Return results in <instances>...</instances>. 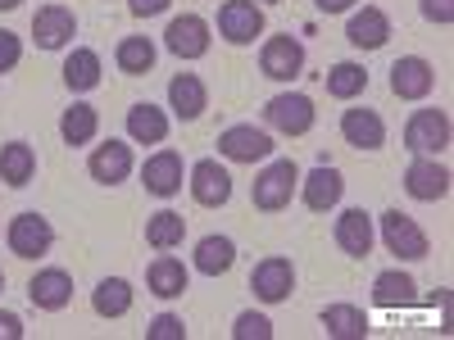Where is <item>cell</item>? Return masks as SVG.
Listing matches in <instances>:
<instances>
[{"instance_id":"obj_1","label":"cell","mask_w":454,"mask_h":340,"mask_svg":"<svg viewBox=\"0 0 454 340\" xmlns=\"http://www.w3.org/2000/svg\"><path fill=\"white\" fill-rule=\"evenodd\" d=\"M295 186H300V168H295L291 159H273L269 168H263V173L254 177L250 200H254V209H263V213H278V209H286V205H291Z\"/></svg>"},{"instance_id":"obj_20","label":"cell","mask_w":454,"mask_h":340,"mask_svg":"<svg viewBox=\"0 0 454 340\" xmlns=\"http://www.w3.org/2000/svg\"><path fill=\"white\" fill-rule=\"evenodd\" d=\"M332 236H336V245L346 250L350 259H368V254H372V241H377L372 218H368L364 209H346V213H340L336 227H332Z\"/></svg>"},{"instance_id":"obj_16","label":"cell","mask_w":454,"mask_h":340,"mask_svg":"<svg viewBox=\"0 0 454 340\" xmlns=\"http://www.w3.org/2000/svg\"><path fill=\"white\" fill-rule=\"evenodd\" d=\"M340 136L355 150H382L387 145V123L377 109H346L340 113Z\"/></svg>"},{"instance_id":"obj_22","label":"cell","mask_w":454,"mask_h":340,"mask_svg":"<svg viewBox=\"0 0 454 340\" xmlns=\"http://www.w3.org/2000/svg\"><path fill=\"white\" fill-rule=\"evenodd\" d=\"M300 191H305V205L314 213H327V209L340 205V196H346V182H340V173L332 164H318L305 182H300Z\"/></svg>"},{"instance_id":"obj_23","label":"cell","mask_w":454,"mask_h":340,"mask_svg":"<svg viewBox=\"0 0 454 340\" xmlns=\"http://www.w3.org/2000/svg\"><path fill=\"white\" fill-rule=\"evenodd\" d=\"M186 282H192V273H186V263L173 259V254H160L155 263H150V273H145L150 295H160V299H182Z\"/></svg>"},{"instance_id":"obj_26","label":"cell","mask_w":454,"mask_h":340,"mask_svg":"<svg viewBox=\"0 0 454 340\" xmlns=\"http://www.w3.org/2000/svg\"><path fill=\"white\" fill-rule=\"evenodd\" d=\"M419 290V282H413L409 273H400V268H391V273H377V282H372V305H382V309H404V305H413V295Z\"/></svg>"},{"instance_id":"obj_24","label":"cell","mask_w":454,"mask_h":340,"mask_svg":"<svg viewBox=\"0 0 454 340\" xmlns=\"http://www.w3.org/2000/svg\"><path fill=\"white\" fill-rule=\"evenodd\" d=\"M128 136L137 141V145H160L164 136H168V113L160 109V104H132L128 109Z\"/></svg>"},{"instance_id":"obj_42","label":"cell","mask_w":454,"mask_h":340,"mask_svg":"<svg viewBox=\"0 0 454 340\" xmlns=\"http://www.w3.org/2000/svg\"><path fill=\"white\" fill-rule=\"evenodd\" d=\"M23 5V0H0V10H19Z\"/></svg>"},{"instance_id":"obj_38","label":"cell","mask_w":454,"mask_h":340,"mask_svg":"<svg viewBox=\"0 0 454 340\" xmlns=\"http://www.w3.org/2000/svg\"><path fill=\"white\" fill-rule=\"evenodd\" d=\"M419 10H423V19H427V23H441V27H445V23H454V0H423Z\"/></svg>"},{"instance_id":"obj_9","label":"cell","mask_w":454,"mask_h":340,"mask_svg":"<svg viewBox=\"0 0 454 340\" xmlns=\"http://www.w3.org/2000/svg\"><path fill=\"white\" fill-rule=\"evenodd\" d=\"M404 191H409L413 200H423V205L445 200V196H450V168L436 164V155H419V159L404 168Z\"/></svg>"},{"instance_id":"obj_2","label":"cell","mask_w":454,"mask_h":340,"mask_svg":"<svg viewBox=\"0 0 454 340\" xmlns=\"http://www.w3.org/2000/svg\"><path fill=\"white\" fill-rule=\"evenodd\" d=\"M382 241H387V250H391L395 259H404V263H419V259L432 254L427 232H423V227L413 222L409 213H400V209H387V213H382Z\"/></svg>"},{"instance_id":"obj_19","label":"cell","mask_w":454,"mask_h":340,"mask_svg":"<svg viewBox=\"0 0 454 340\" xmlns=\"http://www.w3.org/2000/svg\"><path fill=\"white\" fill-rule=\"evenodd\" d=\"M87 173L100 182V186H119L128 173H132V145L128 141H105L91 150L87 159Z\"/></svg>"},{"instance_id":"obj_3","label":"cell","mask_w":454,"mask_h":340,"mask_svg":"<svg viewBox=\"0 0 454 340\" xmlns=\"http://www.w3.org/2000/svg\"><path fill=\"white\" fill-rule=\"evenodd\" d=\"M450 145V113L445 109H413L404 123V150L413 155H441Z\"/></svg>"},{"instance_id":"obj_32","label":"cell","mask_w":454,"mask_h":340,"mask_svg":"<svg viewBox=\"0 0 454 340\" xmlns=\"http://www.w3.org/2000/svg\"><path fill=\"white\" fill-rule=\"evenodd\" d=\"M364 87H368V68L364 64L346 59V64H332L327 68V96L332 100H355Z\"/></svg>"},{"instance_id":"obj_10","label":"cell","mask_w":454,"mask_h":340,"mask_svg":"<svg viewBox=\"0 0 454 340\" xmlns=\"http://www.w3.org/2000/svg\"><path fill=\"white\" fill-rule=\"evenodd\" d=\"M218 32H223L227 46H250L263 32V10L254 5V0H227V5L218 10Z\"/></svg>"},{"instance_id":"obj_29","label":"cell","mask_w":454,"mask_h":340,"mask_svg":"<svg viewBox=\"0 0 454 340\" xmlns=\"http://www.w3.org/2000/svg\"><path fill=\"white\" fill-rule=\"evenodd\" d=\"M91 309H96L100 318H123V313L132 309V282L105 277V282L91 290Z\"/></svg>"},{"instance_id":"obj_4","label":"cell","mask_w":454,"mask_h":340,"mask_svg":"<svg viewBox=\"0 0 454 340\" xmlns=\"http://www.w3.org/2000/svg\"><path fill=\"white\" fill-rule=\"evenodd\" d=\"M263 119H269V128L282 132V136H305L314 128V119H318V109H314L309 96L282 91V96H273L269 104H263Z\"/></svg>"},{"instance_id":"obj_44","label":"cell","mask_w":454,"mask_h":340,"mask_svg":"<svg viewBox=\"0 0 454 340\" xmlns=\"http://www.w3.org/2000/svg\"><path fill=\"white\" fill-rule=\"evenodd\" d=\"M263 5H278V0H263Z\"/></svg>"},{"instance_id":"obj_14","label":"cell","mask_w":454,"mask_h":340,"mask_svg":"<svg viewBox=\"0 0 454 340\" xmlns=\"http://www.w3.org/2000/svg\"><path fill=\"white\" fill-rule=\"evenodd\" d=\"M164 46H168L177 59H200V55H209V23H205L200 14L173 19L168 32H164Z\"/></svg>"},{"instance_id":"obj_5","label":"cell","mask_w":454,"mask_h":340,"mask_svg":"<svg viewBox=\"0 0 454 340\" xmlns=\"http://www.w3.org/2000/svg\"><path fill=\"white\" fill-rule=\"evenodd\" d=\"M5 241H10V254H19V259H42V254H51V245H55V227L36 213V209H27V213L10 218Z\"/></svg>"},{"instance_id":"obj_25","label":"cell","mask_w":454,"mask_h":340,"mask_svg":"<svg viewBox=\"0 0 454 340\" xmlns=\"http://www.w3.org/2000/svg\"><path fill=\"white\" fill-rule=\"evenodd\" d=\"M32 177H36V150L27 141L0 145V182L5 186H27Z\"/></svg>"},{"instance_id":"obj_21","label":"cell","mask_w":454,"mask_h":340,"mask_svg":"<svg viewBox=\"0 0 454 340\" xmlns=\"http://www.w3.org/2000/svg\"><path fill=\"white\" fill-rule=\"evenodd\" d=\"M168 109L182 123L200 119V113L209 109V91H205V82L196 78V73H177V78L168 82Z\"/></svg>"},{"instance_id":"obj_31","label":"cell","mask_w":454,"mask_h":340,"mask_svg":"<svg viewBox=\"0 0 454 340\" xmlns=\"http://www.w3.org/2000/svg\"><path fill=\"white\" fill-rule=\"evenodd\" d=\"M96 132H100V113H96L91 104H73V109H64V119H59V136H64V145H87V141H96Z\"/></svg>"},{"instance_id":"obj_35","label":"cell","mask_w":454,"mask_h":340,"mask_svg":"<svg viewBox=\"0 0 454 340\" xmlns=\"http://www.w3.org/2000/svg\"><path fill=\"white\" fill-rule=\"evenodd\" d=\"M232 336H237V340H269V336H273V322L263 318V313H241L237 327H232Z\"/></svg>"},{"instance_id":"obj_41","label":"cell","mask_w":454,"mask_h":340,"mask_svg":"<svg viewBox=\"0 0 454 340\" xmlns=\"http://www.w3.org/2000/svg\"><path fill=\"white\" fill-rule=\"evenodd\" d=\"M314 5L323 14H346V10H355V0H314Z\"/></svg>"},{"instance_id":"obj_39","label":"cell","mask_w":454,"mask_h":340,"mask_svg":"<svg viewBox=\"0 0 454 340\" xmlns=\"http://www.w3.org/2000/svg\"><path fill=\"white\" fill-rule=\"evenodd\" d=\"M128 10H132L137 19H155V14L168 10V0H128Z\"/></svg>"},{"instance_id":"obj_34","label":"cell","mask_w":454,"mask_h":340,"mask_svg":"<svg viewBox=\"0 0 454 340\" xmlns=\"http://www.w3.org/2000/svg\"><path fill=\"white\" fill-rule=\"evenodd\" d=\"M114 59H119V68H123V73L141 78V73L155 68V42H150V36H123L119 50H114Z\"/></svg>"},{"instance_id":"obj_12","label":"cell","mask_w":454,"mask_h":340,"mask_svg":"<svg viewBox=\"0 0 454 340\" xmlns=\"http://www.w3.org/2000/svg\"><path fill=\"white\" fill-rule=\"evenodd\" d=\"M432 87H436V68L423 55H404L391 64V91L400 100H427Z\"/></svg>"},{"instance_id":"obj_43","label":"cell","mask_w":454,"mask_h":340,"mask_svg":"<svg viewBox=\"0 0 454 340\" xmlns=\"http://www.w3.org/2000/svg\"><path fill=\"white\" fill-rule=\"evenodd\" d=\"M0 290H5V273H0Z\"/></svg>"},{"instance_id":"obj_37","label":"cell","mask_w":454,"mask_h":340,"mask_svg":"<svg viewBox=\"0 0 454 340\" xmlns=\"http://www.w3.org/2000/svg\"><path fill=\"white\" fill-rule=\"evenodd\" d=\"M19 59H23V42H19L14 32L0 27V73H14V68H19Z\"/></svg>"},{"instance_id":"obj_27","label":"cell","mask_w":454,"mask_h":340,"mask_svg":"<svg viewBox=\"0 0 454 340\" xmlns=\"http://www.w3.org/2000/svg\"><path fill=\"white\" fill-rule=\"evenodd\" d=\"M323 331L332 340H364L368 336V313L355 305H327L323 309Z\"/></svg>"},{"instance_id":"obj_36","label":"cell","mask_w":454,"mask_h":340,"mask_svg":"<svg viewBox=\"0 0 454 340\" xmlns=\"http://www.w3.org/2000/svg\"><path fill=\"white\" fill-rule=\"evenodd\" d=\"M145 340H186V322L177 313H160L145 327Z\"/></svg>"},{"instance_id":"obj_6","label":"cell","mask_w":454,"mask_h":340,"mask_svg":"<svg viewBox=\"0 0 454 340\" xmlns=\"http://www.w3.org/2000/svg\"><path fill=\"white\" fill-rule=\"evenodd\" d=\"M218 155L227 164H259V159L273 155V136L263 128H254V123H237V128H227L218 136Z\"/></svg>"},{"instance_id":"obj_8","label":"cell","mask_w":454,"mask_h":340,"mask_svg":"<svg viewBox=\"0 0 454 340\" xmlns=\"http://www.w3.org/2000/svg\"><path fill=\"white\" fill-rule=\"evenodd\" d=\"M250 290H254V299H263V305H282V299H291V290H295V268H291V259L273 254V259L254 263Z\"/></svg>"},{"instance_id":"obj_13","label":"cell","mask_w":454,"mask_h":340,"mask_svg":"<svg viewBox=\"0 0 454 340\" xmlns=\"http://www.w3.org/2000/svg\"><path fill=\"white\" fill-rule=\"evenodd\" d=\"M182 177H186V164H182L177 150H160V155H150L145 168H141L145 191H150V196H160V200H168V196L182 191Z\"/></svg>"},{"instance_id":"obj_33","label":"cell","mask_w":454,"mask_h":340,"mask_svg":"<svg viewBox=\"0 0 454 340\" xmlns=\"http://www.w3.org/2000/svg\"><path fill=\"white\" fill-rule=\"evenodd\" d=\"M145 241L155 245V250H177L186 241V218L173 213V209H160L155 218L145 222Z\"/></svg>"},{"instance_id":"obj_40","label":"cell","mask_w":454,"mask_h":340,"mask_svg":"<svg viewBox=\"0 0 454 340\" xmlns=\"http://www.w3.org/2000/svg\"><path fill=\"white\" fill-rule=\"evenodd\" d=\"M0 340H23V318L19 313H0Z\"/></svg>"},{"instance_id":"obj_11","label":"cell","mask_w":454,"mask_h":340,"mask_svg":"<svg viewBox=\"0 0 454 340\" xmlns=\"http://www.w3.org/2000/svg\"><path fill=\"white\" fill-rule=\"evenodd\" d=\"M32 36L42 50H64L78 36V19H73L68 5H42L32 14Z\"/></svg>"},{"instance_id":"obj_30","label":"cell","mask_w":454,"mask_h":340,"mask_svg":"<svg viewBox=\"0 0 454 340\" xmlns=\"http://www.w3.org/2000/svg\"><path fill=\"white\" fill-rule=\"evenodd\" d=\"M64 87L68 91H96L100 87V55L96 50H73L64 59Z\"/></svg>"},{"instance_id":"obj_17","label":"cell","mask_w":454,"mask_h":340,"mask_svg":"<svg viewBox=\"0 0 454 340\" xmlns=\"http://www.w3.org/2000/svg\"><path fill=\"white\" fill-rule=\"evenodd\" d=\"M27 299L42 313H59V309H68V299H73V277L64 268H42L27 282Z\"/></svg>"},{"instance_id":"obj_18","label":"cell","mask_w":454,"mask_h":340,"mask_svg":"<svg viewBox=\"0 0 454 340\" xmlns=\"http://www.w3.org/2000/svg\"><path fill=\"white\" fill-rule=\"evenodd\" d=\"M346 42H350L355 50H382V46L391 42V19L377 10V5H364V10L350 14V23H346Z\"/></svg>"},{"instance_id":"obj_28","label":"cell","mask_w":454,"mask_h":340,"mask_svg":"<svg viewBox=\"0 0 454 340\" xmlns=\"http://www.w3.org/2000/svg\"><path fill=\"white\" fill-rule=\"evenodd\" d=\"M232 263H237L232 236H205V241L196 245V273H205V277H223Z\"/></svg>"},{"instance_id":"obj_7","label":"cell","mask_w":454,"mask_h":340,"mask_svg":"<svg viewBox=\"0 0 454 340\" xmlns=\"http://www.w3.org/2000/svg\"><path fill=\"white\" fill-rule=\"evenodd\" d=\"M259 73L273 82H291L305 73V46L295 42V36H269L259 50Z\"/></svg>"},{"instance_id":"obj_15","label":"cell","mask_w":454,"mask_h":340,"mask_svg":"<svg viewBox=\"0 0 454 340\" xmlns=\"http://www.w3.org/2000/svg\"><path fill=\"white\" fill-rule=\"evenodd\" d=\"M186 186H192L196 205H205V209H218V205L232 200V177H227V168L218 159H200L192 168V182H186Z\"/></svg>"}]
</instances>
